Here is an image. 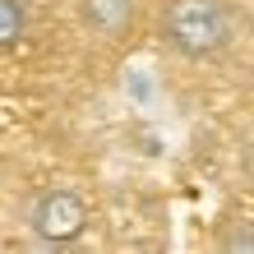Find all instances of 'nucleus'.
Here are the masks:
<instances>
[{"instance_id": "obj_3", "label": "nucleus", "mask_w": 254, "mask_h": 254, "mask_svg": "<svg viewBox=\"0 0 254 254\" xmlns=\"http://www.w3.org/2000/svg\"><path fill=\"white\" fill-rule=\"evenodd\" d=\"M69 9H74V23L83 28V37L121 51L143 37L153 0H69Z\"/></svg>"}, {"instance_id": "obj_6", "label": "nucleus", "mask_w": 254, "mask_h": 254, "mask_svg": "<svg viewBox=\"0 0 254 254\" xmlns=\"http://www.w3.org/2000/svg\"><path fill=\"white\" fill-rule=\"evenodd\" d=\"M33 5H42V0H33Z\"/></svg>"}, {"instance_id": "obj_4", "label": "nucleus", "mask_w": 254, "mask_h": 254, "mask_svg": "<svg viewBox=\"0 0 254 254\" xmlns=\"http://www.w3.org/2000/svg\"><path fill=\"white\" fill-rule=\"evenodd\" d=\"M33 37V0H0V56L19 51Z\"/></svg>"}, {"instance_id": "obj_1", "label": "nucleus", "mask_w": 254, "mask_h": 254, "mask_svg": "<svg viewBox=\"0 0 254 254\" xmlns=\"http://www.w3.org/2000/svg\"><path fill=\"white\" fill-rule=\"evenodd\" d=\"M148 33L167 56L185 65H213L245 37L241 0H153Z\"/></svg>"}, {"instance_id": "obj_5", "label": "nucleus", "mask_w": 254, "mask_h": 254, "mask_svg": "<svg viewBox=\"0 0 254 254\" xmlns=\"http://www.w3.org/2000/svg\"><path fill=\"white\" fill-rule=\"evenodd\" d=\"M213 245L227 250V254H254V217H227V222H217Z\"/></svg>"}, {"instance_id": "obj_2", "label": "nucleus", "mask_w": 254, "mask_h": 254, "mask_svg": "<svg viewBox=\"0 0 254 254\" xmlns=\"http://www.w3.org/2000/svg\"><path fill=\"white\" fill-rule=\"evenodd\" d=\"M93 227V203L79 185H42L23 203V231L42 250H65L79 245Z\"/></svg>"}]
</instances>
